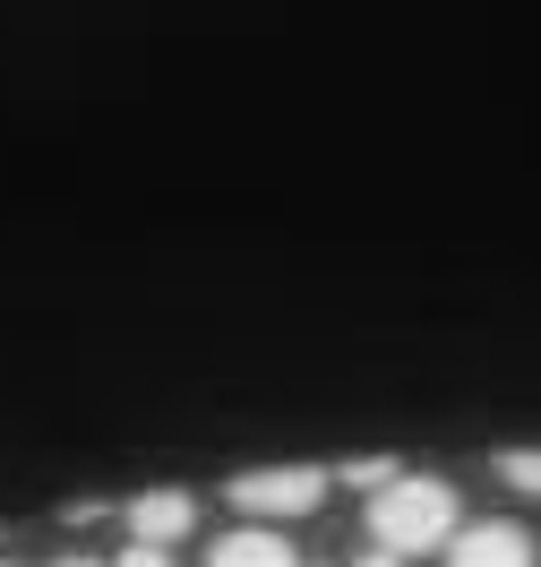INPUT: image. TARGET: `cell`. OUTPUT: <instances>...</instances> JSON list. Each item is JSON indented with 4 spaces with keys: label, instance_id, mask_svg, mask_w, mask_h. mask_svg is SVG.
Returning a JSON list of instances; mask_svg holds the SVG:
<instances>
[{
    "label": "cell",
    "instance_id": "6da1fadb",
    "mask_svg": "<svg viewBox=\"0 0 541 567\" xmlns=\"http://www.w3.org/2000/svg\"><path fill=\"white\" fill-rule=\"evenodd\" d=\"M456 533H465V507H456V482H438V473H396L370 498V542L396 559H430Z\"/></svg>",
    "mask_w": 541,
    "mask_h": 567
},
{
    "label": "cell",
    "instance_id": "7a4b0ae2",
    "mask_svg": "<svg viewBox=\"0 0 541 567\" xmlns=\"http://www.w3.org/2000/svg\"><path fill=\"white\" fill-rule=\"evenodd\" d=\"M326 464H258V473H241L232 482V507L250 516V525H284V516H310L326 498Z\"/></svg>",
    "mask_w": 541,
    "mask_h": 567
},
{
    "label": "cell",
    "instance_id": "3957f363",
    "mask_svg": "<svg viewBox=\"0 0 541 567\" xmlns=\"http://www.w3.org/2000/svg\"><path fill=\"white\" fill-rule=\"evenodd\" d=\"M447 567H533V533L507 525V516H481L447 542Z\"/></svg>",
    "mask_w": 541,
    "mask_h": 567
},
{
    "label": "cell",
    "instance_id": "277c9868",
    "mask_svg": "<svg viewBox=\"0 0 541 567\" xmlns=\"http://www.w3.org/2000/svg\"><path fill=\"white\" fill-rule=\"evenodd\" d=\"M121 525H129V542H146V550H173L180 533L198 525V498L189 491H138L121 507Z\"/></svg>",
    "mask_w": 541,
    "mask_h": 567
},
{
    "label": "cell",
    "instance_id": "5b68a950",
    "mask_svg": "<svg viewBox=\"0 0 541 567\" xmlns=\"http://www.w3.org/2000/svg\"><path fill=\"white\" fill-rule=\"evenodd\" d=\"M207 567H301V559H292V542L275 525H241L207 550Z\"/></svg>",
    "mask_w": 541,
    "mask_h": 567
},
{
    "label": "cell",
    "instance_id": "8992f818",
    "mask_svg": "<svg viewBox=\"0 0 541 567\" xmlns=\"http://www.w3.org/2000/svg\"><path fill=\"white\" fill-rule=\"evenodd\" d=\"M396 473H404L396 456H353V464H344V473H335V482H353V491H370V498H378V491H387V482H396Z\"/></svg>",
    "mask_w": 541,
    "mask_h": 567
},
{
    "label": "cell",
    "instance_id": "52a82bcc",
    "mask_svg": "<svg viewBox=\"0 0 541 567\" xmlns=\"http://www.w3.org/2000/svg\"><path fill=\"white\" fill-rule=\"evenodd\" d=\"M499 482H516V491L541 498V447H507V456H499Z\"/></svg>",
    "mask_w": 541,
    "mask_h": 567
},
{
    "label": "cell",
    "instance_id": "ba28073f",
    "mask_svg": "<svg viewBox=\"0 0 541 567\" xmlns=\"http://www.w3.org/2000/svg\"><path fill=\"white\" fill-rule=\"evenodd\" d=\"M112 567H173V550H146V542H129V550H121Z\"/></svg>",
    "mask_w": 541,
    "mask_h": 567
},
{
    "label": "cell",
    "instance_id": "9c48e42d",
    "mask_svg": "<svg viewBox=\"0 0 541 567\" xmlns=\"http://www.w3.org/2000/svg\"><path fill=\"white\" fill-rule=\"evenodd\" d=\"M361 567H404L396 550H378V542H370V550H361Z\"/></svg>",
    "mask_w": 541,
    "mask_h": 567
},
{
    "label": "cell",
    "instance_id": "30bf717a",
    "mask_svg": "<svg viewBox=\"0 0 541 567\" xmlns=\"http://www.w3.org/2000/svg\"><path fill=\"white\" fill-rule=\"evenodd\" d=\"M61 567H95V559H61Z\"/></svg>",
    "mask_w": 541,
    "mask_h": 567
},
{
    "label": "cell",
    "instance_id": "8fae6325",
    "mask_svg": "<svg viewBox=\"0 0 541 567\" xmlns=\"http://www.w3.org/2000/svg\"><path fill=\"white\" fill-rule=\"evenodd\" d=\"M0 567H9V559H0Z\"/></svg>",
    "mask_w": 541,
    "mask_h": 567
}]
</instances>
